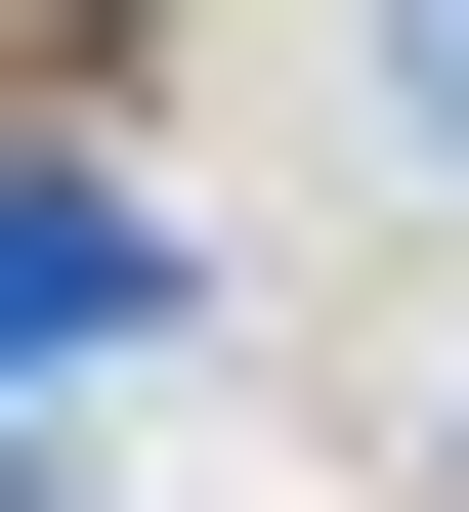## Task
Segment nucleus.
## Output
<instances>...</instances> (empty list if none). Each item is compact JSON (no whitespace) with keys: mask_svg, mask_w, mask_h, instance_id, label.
<instances>
[{"mask_svg":"<svg viewBox=\"0 0 469 512\" xmlns=\"http://www.w3.org/2000/svg\"><path fill=\"white\" fill-rule=\"evenodd\" d=\"M128 299H171V256H128V214H0V384H86Z\"/></svg>","mask_w":469,"mask_h":512,"instance_id":"nucleus-1","label":"nucleus"}]
</instances>
